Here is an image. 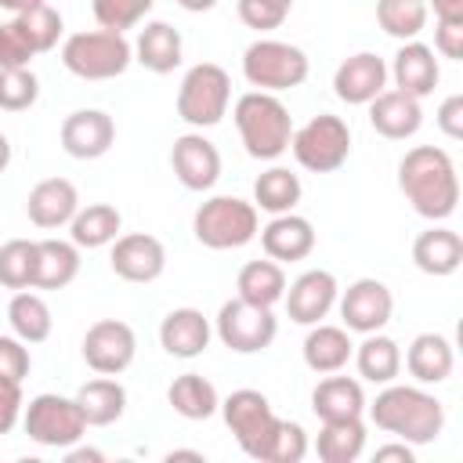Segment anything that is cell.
Segmentation results:
<instances>
[{
	"instance_id": "6da1fadb",
	"label": "cell",
	"mask_w": 463,
	"mask_h": 463,
	"mask_svg": "<svg viewBox=\"0 0 463 463\" xmlns=\"http://www.w3.org/2000/svg\"><path fill=\"white\" fill-rule=\"evenodd\" d=\"M398 188L412 203V210L427 221H445L459 203L456 163L438 145H416L398 163Z\"/></svg>"
},
{
	"instance_id": "7a4b0ae2",
	"label": "cell",
	"mask_w": 463,
	"mask_h": 463,
	"mask_svg": "<svg viewBox=\"0 0 463 463\" xmlns=\"http://www.w3.org/2000/svg\"><path fill=\"white\" fill-rule=\"evenodd\" d=\"M365 409L380 430H387L409 445H430L445 430V409L423 387H409V383L391 380V383H383V391Z\"/></svg>"
},
{
	"instance_id": "3957f363",
	"label": "cell",
	"mask_w": 463,
	"mask_h": 463,
	"mask_svg": "<svg viewBox=\"0 0 463 463\" xmlns=\"http://www.w3.org/2000/svg\"><path fill=\"white\" fill-rule=\"evenodd\" d=\"M232 119L239 127V137H242L246 156H253V159H279L289 148L293 116H289V109L275 94H268V90H246L235 101Z\"/></svg>"
},
{
	"instance_id": "277c9868",
	"label": "cell",
	"mask_w": 463,
	"mask_h": 463,
	"mask_svg": "<svg viewBox=\"0 0 463 463\" xmlns=\"http://www.w3.org/2000/svg\"><path fill=\"white\" fill-rule=\"evenodd\" d=\"M134 61V43L112 29L72 33L61 43V65L80 80H116Z\"/></svg>"
},
{
	"instance_id": "5b68a950",
	"label": "cell",
	"mask_w": 463,
	"mask_h": 463,
	"mask_svg": "<svg viewBox=\"0 0 463 463\" xmlns=\"http://www.w3.org/2000/svg\"><path fill=\"white\" fill-rule=\"evenodd\" d=\"M192 232L206 250H239L260 232L257 206L239 195H213L195 210Z\"/></svg>"
},
{
	"instance_id": "8992f818",
	"label": "cell",
	"mask_w": 463,
	"mask_h": 463,
	"mask_svg": "<svg viewBox=\"0 0 463 463\" xmlns=\"http://www.w3.org/2000/svg\"><path fill=\"white\" fill-rule=\"evenodd\" d=\"M307 72H311V61L297 43L260 36L242 51V76L257 90H268V94L293 90L307 80Z\"/></svg>"
},
{
	"instance_id": "52a82bcc",
	"label": "cell",
	"mask_w": 463,
	"mask_h": 463,
	"mask_svg": "<svg viewBox=\"0 0 463 463\" xmlns=\"http://www.w3.org/2000/svg\"><path fill=\"white\" fill-rule=\"evenodd\" d=\"M228 105H232V76L217 61H199L184 72V80L177 87V116L188 127H195V130L217 127L224 119Z\"/></svg>"
},
{
	"instance_id": "ba28073f",
	"label": "cell",
	"mask_w": 463,
	"mask_h": 463,
	"mask_svg": "<svg viewBox=\"0 0 463 463\" xmlns=\"http://www.w3.org/2000/svg\"><path fill=\"white\" fill-rule=\"evenodd\" d=\"M289 148H293V159L304 170H311V174H333L351 156V127L340 116H333V112L311 116L304 127L293 130Z\"/></svg>"
},
{
	"instance_id": "9c48e42d",
	"label": "cell",
	"mask_w": 463,
	"mask_h": 463,
	"mask_svg": "<svg viewBox=\"0 0 463 463\" xmlns=\"http://www.w3.org/2000/svg\"><path fill=\"white\" fill-rule=\"evenodd\" d=\"M22 427L43 449H69L87 434V420L76 398H61V394H36L22 409Z\"/></svg>"
},
{
	"instance_id": "30bf717a",
	"label": "cell",
	"mask_w": 463,
	"mask_h": 463,
	"mask_svg": "<svg viewBox=\"0 0 463 463\" xmlns=\"http://www.w3.org/2000/svg\"><path fill=\"white\" fill-rule=\"evenodd\" d=\"M217 340L235 351V354H257L264 347H271L275 333H279V318L271 315V307L250 304L242 297L224 300L217 311Z\"/></svg>"
},
{
	"instance_id": "8fae6325",
	"label": "cell",
	"mask_w": 463,
	"mask_h": 463,
	"mask_svg": "<svg viewBox=\"0 0 463 463\" xmlns=\"http://www.w3.org/2000/svg\"><path fill=\"white\" fill-rule=\"evenodd\" d=\"M217 412L224 416V423H228V430L235 434L239 449H242L250 459H260V449H264V441H268V434H271V427H275V420H279L275 409H271V402H268L260 391L242 387V391H232V394L221 402Z\"/></svg>"
},
{
	"instance_id": "7c38bea8",
	"label": "cell",
	"mask_w": 463,
	"mask_h": 463,
	"mask_svg": "<svg viewBox=\"0 0 463 463\" xmlns=\"http://www.w3.org/2000/svg\"><path fill=\"white\" fill-rule=\"evenodd\" d=\"M137 354V336L123 318H98L83 333V362L98 376H119Z\"/></svg>"
},
{
	"instance_id": "4fadbf2b",
	"label": "cell",
	"mask_w": 463,
	"mask_h": 463,
	"mask_svg": "<svg viewBox=\"0 0 463 463\" xmlns=\"http://www.w3.org/2000/svg\"><path fill=\"white\" fill-rule=\"evenodd\" d=\"M340 318H344V329L347 333H380L387 322H391V311H394V297L391 289L380 282V279H358L351 282L340 297Z\"/></svg>"
},
{
	"instance_id": "5bb4252c",
	"label": "cell",
	"mask_w": 463,
	"mask_h": 463,
	"mask_svg": "<svg viewBox=\"0 0 463 463\" xmlns=\"http://www.w3.org/2000/svg\"><path fill=\"white\" fill-rule=\"evenodd\" d=\"M109 268L134 286H148L166 271V246L148 235V232H130V235H116L112 253H109Z\"/></svg>"
},
{
	"instance_id": "9a60e30c",
	"label": "cell",
	"mask_w": 463,
	"mask_h": 463,
	"mask_svg": "<svg viewBox=\"0 0 463 463\" xmlns=\"http://www.w3.org/2000/svg\"><path fill=\"white\" fill-rule=\"evenodd\" d=\"M336 297H340L336 275L326 271V268H311V271L297 275V279L286 286L282 304H286V315H289L297 326H315V322H322V318L333 311Z\"/></svg>"
},
{
	"instance_id": "2e32d148",
	"label": "cell",
	"mask_w": 463,
	"mask_h": 463,
	"mask_svg": "<svg viewBox=\"0 0 463 463\" xmlns=\"http://www.w3.org/2000/svg\"><path fill=\"white\" fill-rule=\"evenodd\" d=\"M170 166L174 177L188 188V192H210L221 177V152L210 137L203 134H181L170 148Z\"/></svg>"
},
{
	"instance_id": "e0dca14e",
	"label": "cell",
	"mask_w": 463,
	"mask_h": 463,
	"mask_svg": "<svg viewBox=\"0 0 463 463\" xmlns=\"http://www.w3.org/2000/svg\"><path fill=\"white\" fill-rule=\"evenodd\" d=\"M61 148L72 159H101L116 141V123L101 109H76L61 119Z\"/></svg>"
},
{
	"instance_id": "ac0fdd59",
	"label": "cell",
	"mask_w": 463,
	"mask_h": 463,
	"mask_svg": "<svg viewBox=\"0 0 463 463\" xmlns=\"http://www.w3.org/2000/svg\"><path fill=\"white\" fill-rule=\"evenodd\" d=\"M380 90H387V61L373 51L344 58L333 72V94L347 105H369Z\"/></svg>"
},
{
	"instance_id": "d6986e66",
	"label": "cell",
	"mask_w": 463,
	"mask_h": 463,
	"mask_svg": "<svg viewBox=\"0 0 463 463\" xmlns=\"http://www.w3.org/2000/svg\"><path fill=\"white\" fill-rule=\"evenodd\" d=\"M76 210H80V192L69 177H43L25 195V213L43 232L65 228L76 217Z\"/></svg>"
},
{
	"instance_id": "ffe728a7",
	"label": "cell",
	"mask_w": 463,
	"mask_h": 463,
	"mask_svg": "<svg viewBox=\"0 0 463 463\" xmlns=\"http://www.w3.org/2000/svg\"><path fill=\"white\" fill-rule=\"evenodd\" d=\"M369 123L380 137L387 141H405L412 137L420 127H423V109H420V98L405 94V90H380L373 101H369Z\"/></svg>"
},
{
	"instance_id": "44dd1931",
	"label": "cell",
	"mask_w": 463,
	"mask_h": 463,
	"mask_svg": "<svg viewBox=\"0 0 463 463\" xmlns=\"http://www.w3.org/2000/svg\"><path fill=\"white\" fill-rule=\"evenodd\" d=\"M387 76H394V87L412 94V98H427L434 94L438 80H441V69H438V58H434V47L420 43V40H405L387 69Z\"/></svg>"
},
{
	"instance_id": "7402d4cb",
	"label": "cell",
	"mask_w": 463,
	"mask_h": 463,
	"mask_svg": "<svg viewBox=\"0 0 463 463\" xmlns=\"http://www.w3.org/2000/svg\"><path fill=\"white\" fill-rule=\"evenodd\" d=\"M260 246L271 260H304L315 250V224L300 213H275L264 228H260Z\"/></svg>"
},
{
	"instance_id": "603a6c76",
	"label": "cell",
	"mask_w": 463,
	"mask_h": 463,
	"mask_svg": "<svg viewBox=\"0 0 463 463\" xmlns=\"http://www.w3.org/2000/svg\"><path fill=\"white\" fill-rule=\"evenodd\" d=\"M210 322L199 307H174L159 322V344L170 358H199L210 347Z\"/></svg>"
},
{
	"instance_id": "cb8c5ba5",
	"label": "cell",
	"mask_w": 463,
	"mask_h": 463,
	"mask_svg": "<svg viewBox=\"0 0 463 463\" xmlns=\"http://www.w3.org/2000/svg\"><path fill=\"white\" fill-rule=\"evenodd\" d=\"M412 264L423 275H434V279H445V275L459 271V264H463V239H459V232L441 228V224H430L427 232H420L416 242H412Z\"/></svg>"
},
{
	"instance_id": "d4e9b609",
	"label": "cell",
	"mask_w": 463,
	"mask_h": 463,
	"mask_svg": "<svg viewBox=\"0 0 463 463\" xmlns=\"http://www.w3.org/2000/svg\"><path fill=\"white\" fill-rule=\"evenodd\" d=\"M184 58V40L170 22H145V29L134 40V61H141L148 72L166 76L181 65Z\"/></svg>"
},
{
	"instance_id": "484cf974",
	"label": "cell",
	"mask_w": 463,
	"mask_h": 463,
	"mask_svg": "<svg viewBox=\"0 0 463 463\" xmlns=\"http://www.w3.org/2000/svg\"><path fill=\"white\" fill-rule=\"evenodd\" d=\"M304 365L311 373H340L351 354H354V344H351V333L344 326H326V322H315L311 333L304 336Z\"/></svg>"
},
{
	"instance_id": "4316f807",
	"label": "cell",
	"mask_w": 463,
	"mask_h": 463,
	"mask_svg": "<svg viewBox=\"0 0 463 463\" xmlns=\"http://www.w3.org/2000/svg\"><path fill=\"white\" fill-rule=\"evenodd\" d=\"M452 365H456V354L449 336L441 333H420L405 351V369L416 383H445L452 376Z\"/></svg>"
},
{
	"instance_id": "83f0119b",
	"label": "cell",
	"mask_w": 463,
	"mask_h": 463,
	"mask_svg": "<svg viewBox=\"0 0 463 463\" xmlns=\"http://www.w3.org/2000/svg\"><path fill=\"white\" fill-rule=\"evenodd\" d=\"M311 409L322 423L326 420H351V416L365 412V391L354 376L326 373V380H318V387L311 391Z\"/></svg>"
},
{
	"instance_id": "f1b7e54d",
	"label": "cell",
	"mask_w": 463,
	"mask_h": 463,
	"mask_svg": "<svg viewBox=\"0 0 463 463\" xmlns=\"http://www.w3.org/2000/svg\"><path fill=\"white\" fill-rule=\"evenodd\" d=\"M80 275V246L69 239H40L36 242V279L33 289H65Z\"/></svg>"
},
{
	"instance_id": "f546056e",
	"label": "cell",
	"mask_w": 463,
	"mask_h": 463,
	"mask_svg": "<svg viewBox=\"0 0 463 463\" xmlns=\"http://www.w3.org/2000/svg\"><path fill=\"white\" fill-rule=\"evenodd\" d=\"M76 405H80L87 427H109L127 412V387L119 380H112V376L87 380L76 391Z\"/></svg>"
},
{
	"instance_id": "4dcf8cb0",
	"label": "cell",
	"mask_w": 463,
	"mask_h": 463,
	"mask_svg": "<svg viewBox=\"0 0 463 463\" xmlns=\"http://www.w3.org/2000/svg\"><path fill=\"white\" fill-rule=\"evenodd\" d=\"M123 228V217L116 206L109 203H90V206H80L76 217L69 221V235L80 250H101V246H112L116 235Z\"/></svg>"
},
{
	"instance_id": "1f68e13d",
	"label": "cell",
	"mask_w": 463,
	"mask_h": 463,
	"mask_svg": "<svg viewBox=\"0 0 463 463\" xmlns=\"http://www.w3.org/2000/svg\"><path fill=\"white\" fill-rule=\"evenodd\" d=\"M354 365H358V376L369 380V383H391L398 380L402 373V347L398 340L383 336V333H365V340L354 347Z\"/></svg>"
},
{
	"instance_id": "d6a6232c",
	"label": "cell",
	"mask_w": 463,
	"mask_h": 463,
	"mask_svg": "<svg viewBox=\"0 0 463 463\" xmlns=\"http://www.w3.org/2000/svg\"><path fill=\"white\" fill-rule=\"evenodd\" d=\"M166 402L177 416L184 420H210L217 409H221V394L217 387L199 376V373H181L170 387H166Z\"/></svg>"
},
{
	"instance_id": "836d02e7",
	"label": "cell",
	"mask_w": 463,
	"mask_h": 463,
	"mask_svg": "<svg viewBox=\"0 0 463 463\" xmlns=\"http://www.w3.org/2000/svg\"><path fill=\"white\" fill-rule=\"evenodd\" d=\"M365 449V423L362 416L351 420H326L318 438H315V452L322 463H354Z\"/></svg>"
},
{
	"instance_id": "e575fe53",
	"label": "cell",
	"mask_w": 463,
	"mask_h": 463,
	"mask_svg": "<svg viewBox=\"0 0 463 463\" xmlns=\"http://www.w3.org/2000/svg\"><path fill=\"white\" fill-rule=\"evenodd\" d=\"M235 289L242 300L250 304H260V307H275L282 297H286V271L279 260H250L242 264L239 279H235Z\"/></svg>"
},
{
	"instance_id": "d590c367",
	"label": "cell",
	"mask_w": 463,
	"mask_h": 463,
	"mask_svg": "<svg viewBox=\"0 0 463 463\" xmlns=\"http://www.w3.org/2000/svg\"><path fill=\"white\" fill-rule=\"evenodd\" d=\"M7 322H11V333L25 344H43L54 329L47 300L40 293H29V289H14V297L7 304Z\"/></svg>"
},
{
	"instance_id": "8d00e7d4",
	"label": "cell",
	"mask_w": 463,
	"mask_h": 463,
	"mask_svg": "<svg viewBox=\"0 0 463 463\" xmlns=\"http://www.w3.org/2000/svg\"><path fill=\"white\" fill-rule=\"evenodd\" d=\"M300 195H304V184L286 166H271V170H264L253 181V206L257 210H268L271 217L275 213H289L300 203Z\"/></svg>"
},
{
	"instance_id": "74e56055",
	"label": "cell",
	"mask_w": 463,
	"mask_h": 463,
	"mask_svg": "<svg viewBox=\"0 0 463 463\" xmlns=\"http://www.w3.org/2000/svg\"><path fill=\"white\" fill-rule=\"evenodd\" d=\"M376 22L394 40H416L427 25V4L423 0H376Z\"/></svg>"
},
{
	"instance_id": "f35d334b",
	"label": "cell",
	"mask_w": 463,
	"mask_h": 463,
	"mask_svg": "<svg viewBox=\"0 0 463 463\" xmlns=\"http://www.w3.org/2000/svg\"><path fill=\"white\" fill-rule=\"evenodd\" d=\"M36 279V242L7 239L0 246V286L4 289H33Z\"/></svg>"
},
{
	"instance_id": "ab89813d",
	"label": "cell",
	"mask_w": 463,
	"mask_h": 463,
	"mask_svg": "<svg viewBox=\"0 0 463 463\" xmlns=\"http://www.w3.org/2000/svg\"><path fill=\"white\" fill-rule=\"evenodd\" d=\"M307 452V434L300 423L293 420H275L264 449H260V463H300Z\"/></svg>"
},
{
	"instance_id": "60d3db41",
	"label": "cell",
	"mask_w": 463,
	"mask_h": 463,
	"mask_svg": "<svg viewBox=\"0 0 463 463\" xmlns=\"http://www.w3.org/2000/svg\"><path fill=\"white\" fill-rule=\"evenodd\" d=\"M14 18H18V25H22V33L29 36V43H33L36 54H47V51L61 40V14H58L51 4L29 7V11L14 14Z\"/></svg>"
},
{
	"instance_id": "b9f144b4",
	"label": "cell",
	"mask_w": 463,
	"mask_h": 463,
	"mask_svg": "<svg viewBox=\"0 0 463 463\" xmlns=\"http://www.w3.org/2000/svg\"><path fill=\"white\" fill-rule=\"evenodd\" d=\"M40 98V80L36 72L25 69H0V109L4 112H25Z\"/></svg>"
},
{
	"instance_id": "7bdbcfd3",
	"label": "cell",
	"mask_w": 463,
	"mask_h": 463,
	"mask_svg": "<svg viewBox=\"0 0 463 463\" xmlns=\"http://www.w3.org/2000/svg\"><path fill=\"white\" fill-rule=\"evenodd\" d=\"M152 4L156 0H90V11H94V22L101 29L127 33L152 11Z\"/></svg>"
},
{
	"instance_id": "ee69618b",
	"label": "cell",
	"mask_w": 463,
	"mask_h": 463,
	"mask_svg": "<svg viewBox=\"0 0 463 463\" xmlns=\"http://www.w3.org/2000/svg\"><path fill=\"white\" fill-rule=\"evenodd\" d=\"M239 22L246 29H257V33H268V29H279L289 11H293V0H239Z\"/></svg>"
},
{
	"instance_id": "f6af8a7d",
	"label": "cell",
	"mask_w": 463,
	"mask_h": 463,
	"mask_svg": "<svg viewBox=\"0 0 463 463\" xmlns=\"http://www.w3.org/2000/svg\"><path fill=\"white\" fill-rule=\"evenodd\" d=\"M33 58H36V51H33L29 36L22 33L18 18L0 22V69H25Z\"/></svg>"
},
{
	"instance_id": "bcb514c9",
	"label": "cell",
	"mask_w": 463,
	"mask_h": 463,
	"mask_svg": "<svg viewBox=\"0 0 463 463\" xmlns=\"http://www.w3.org/2000/svg\"><path fill=\"white\" fill-rule=\"evenodd\" d=\"M33 369V358H29V347L25 340L18 336H0V376L4 380H25Z\"/></svg>"
},
{
	"instance_id": "7dc6e473",
	"label": "cell",
	"mask_w": 463,
	"mask_h": 463,
	"mask_svg": "<svg viewBox=\"0 0 463 463\" xmlns=\"http://www.w3.org/2000/svg\"><path fill=\"white\" fill-rule=\"evenodd\" d=\"M434 51L441 58H463V18H438L434 25Z\"/></svg>"
},
{
	"instance_id": "c3c4849f",
	"label": "cell",
	"mask_w": 463,
	"mask_h": 463,
	"mask_svg": "<svg viewBox=\"0 0 463 463\" xmlns=\"http://www.w3.org/2000/svg\"><path fill=\"white\" fill-rule=\"evenodd\" d=\"M22 409H25L22 383L0 376V434H11L14 430V423L22 420Z\"/></svg>"
},
{
	"instance_id": "681fc988",
	"label": "cell",
	"mask_w": 463,
	"mask_h": 463,
	"mask_svg": "<svg viewBox=\"0 0 463 463\" xmlns=\"http://www.w3.org/2000/svg\"><path fill=\"white\" fill-rule=\"evenodd\" d=\"M438 127H441V134L445 137H452V141H459L463 137V94H449L441 105H438Z\"/></svg>"
},
{
	"instance_id": "f907efd6",
	"label": "cell",
	"mask_w": 463,
	"mask_h": 463,
	"mask_svg": "<svg viewBox=\"0 0 463 463\" xmlns=\"http://www.w3.org/2000/svg\"><path fill=\"white\" fill-rule=\"evenodd\" d=\"M383 459L412 463V449H409V441H398V445H383V449H376V463H383Z\"/></svg>"
},
{
	"instance_id": "816d5d0a",
	"label": "cell",
	"mask_w": 463,
	"mask_h": 463,
	"mask_svg": "<svg viewBox=\"0 0 463 463\" xmlns=\"http://www.w3.org/2000/svg\"><path fill=\"white\" fill-rule=\"evenodd\" d=\"M434 7L438 18H463V0H423Z\"/></svg>"
},
{
	"instance_id": "f5cc1de1",
	"label": "cell",
	"mask_w": 463,
	"mask_h": 463,
	"mask_svg": "<svg viewBox=\"0 0 463 463\" xmlns=\"http://www.w3.org/2000/svg\"><path fill=\"white\" fill-rule=\"evenodd\" d=\"M40 4H47V0H0V7H4V11H11V14H22V11L40 7Z\"/></svg>"
},
{
	"instance_id": "db71d44e",
	"label": "cell",
	"mask_w": 463,
	"mask_h": 463,
	"mask_svg": "<svg viewBox=\"0 0 463 463\" xmlns=\"http://www.w3.org/2000/svg\"><path fill=\"white\" fill-rule=\"evenodd\" d=\"M184 11H192V14H199V11H210V7H217V0H177Z\"/></svg>"
},
{
	"instance_id": "11a10c76",
	"label": "cell",
	"mask_w": 463,
	"mask_h": 463,
	"mask_svg": "<svg viewBox=\"0 0 463 463\" xmlns=\"http://www.w3.org/2000/svg\"><path fill=\"white\" fill-rule=\"evenodd\" d=\"M11 166V141H7V134L0 130V174Z\"/></svg>"
},
{
	"instance_id": "9f6ffc18",
	"label": "cell",
	"mask_w": 463,
	"mask_h": 463,
	"mask_svg": "<svg viewBox=\"0 0 463 463\" xmlns=\"http://www.w3.org/2000/svg\"><path fill=\"white\" fill-rule=\"evenodd\" d=\"M166 459L174 463V459H199L203 463V452H188V449H174V452H166Z\"/></svg>"
}]
</instances>
